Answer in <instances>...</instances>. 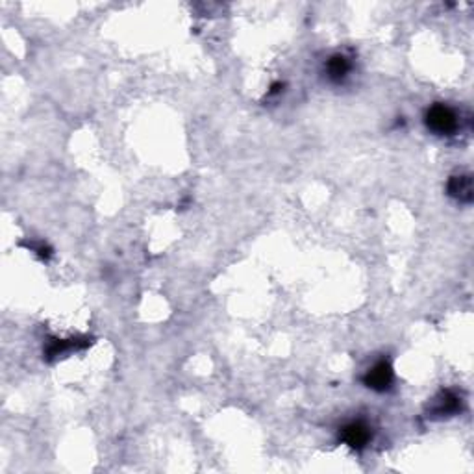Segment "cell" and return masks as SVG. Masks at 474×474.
<instances>
[{
	"label": "cell",
	"mask_w": 474,
	"mask_h": 474,
	"mask_svg": "<svg viewBox=\"0 0 474 474\" xmlns=\"http://www.w3.org/2000/svg\"><path fill=\"white\" fill-rule=\"evenodd\" d=\"M326 71H328V76H330L331 80L339 82L343 80L345 76H347V73L350 71V63L347 57L341 56V54H337V56H331L330 60H328Z\"/></svg>",
	"instance_id": "5b68a950"
},
{
	"label": "cell",
	"mask_w": 474,
	"mask_h": 474,
	"mask_svg": "<svg viewBox=\"0 0 474 474\" xmlns=\"http://www.w3.org/2000/svg\"><path fill=\"white\" fill-rule=\"evenodd\" d=\"M341 439L347 443L352 448H363V446L371 441V430L365 423L361 421H356V423L347 424L343 430H341Z\"/></svg>",
	"instance_id": "3957f363"
},
{
	"label": "cell",
	"mask_w": 474,
	"mask_h": 474,
	"mask_svg": "<svg viewBox=\"0 0 474 474\" xmlns=\"http://www.w3.org/2000/svg\"><path fill=\"white\" fill-rule=\"evenodd\" d=\"M448 193L459 202H471L473 200V178L468 174L452 176L448 180Z\"/></svg>",
	"instance_id": "277c9868"
},
{
	"label": "cell",
	"mask_w": 474,
	"mask_h": 474,
	"mask_svg": "<svg viewBox=\"0 0 474 474\" xmlns=\"http://www.w3.org/2000/svg\"><path fill=\"white\" fill-rule=\"evenodd\" d=\"M363 382L367 388L374 389V391H385L393 382V369L388 361H378L376 365L367 372Z\"/></svg>",
	"instance_id": "7a4b0ae2"
},
{
	"label": "cell",
	"mask_w": 474,
	"mask_h": 474,
	"mask_svg": "<svg viewBox=\"0 0 474 474\" xmlns=\"http://www.w3.org/2000/svg\"><path fill=\"white\" fill-rule=\"evenodd\" d=\"M459 404L462 402H459L456 394L450 393V391H445L439 396V400H437V405L434 408V412L437 415H450V413H456L459 410Z\"/></svg>",
	"instance_id": "8992f818"
},
{
	"label": "cell",
	"mask_w": 474,
	"mask_h": 474,
	"mask_svg": "<svg viewBox=\"0 0 474 474\" xmlns=\"http://www.w3.org/2000/svg\"><path fill=\"white\" fill-rule=\"evenodd\" d=\"M456 115L452 111L448 106H443V104H435L432 108L426 111V126L430 130L439 134V136H445V134H450V131L456 130Z\"/></svg>",
	"instance_id": "6da1fadb"
}]
</instances>
